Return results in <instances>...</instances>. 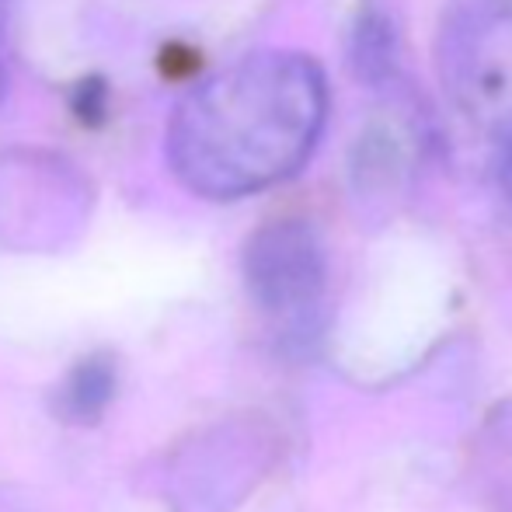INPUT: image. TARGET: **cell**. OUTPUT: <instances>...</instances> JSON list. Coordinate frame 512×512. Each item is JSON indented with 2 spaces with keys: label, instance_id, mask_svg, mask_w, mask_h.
<instances>
[{
  "label": "cell",
  "instance_id": "5b68a950",
  "mask_svg": "<svg viewBox=\"0 0 512 512\" xmlns=\"http://www.w3.org/2000/svg\"><path fill=\"white\" fill-rule=\"evenodd\" d=\"M7 98V67H4V60H0V102Z\"/></svg>",
  "mask_w": 512,
  "mask_h": 512
},
{
  "label": "cell",
  "instance_id": "3957f363",
  "mask_svg": "<svg viewBox=\"0 0 512 512\" xmlns=\"http://www.w3.org/2000/svg\"><path fill=\"white\" fill-rule=\"evenodd\" d=\"M244 283L258 310L290 342H307L321 328L328 290L321 237L304 220L265 223L244 248Z\"/></svg>",
  "mask_w": 512,
  "mask_h": 512
},
{
  "label": "cell",
  "instance_id": "6da1fadb",
  "mask_svg": "<svg viewBox=\"0 0 512 512\" xmlns=\"http://www.w3.org/2000/svg\"><path fill=\"white\" fill-rule=\"evenodd\" d=\"M328 115L310 56L262 49L209 74L168 119V168L192 196L230 203L297 175Z\"/></svg>",
  "mask_w": 512,
  "mask_h": 512
},
{
  "label": "cell",
  "instance_id": "277c9868",
  "mask_svg": "<svg viewBox=\"0 0 512 512\" xmlns=\"http://www.w3.org/2000/svg\"><path fill=\"white\" fill-rule=\"evenodd\" d=\"M499 178H502V189H506V196L512 199V133L506 136V150H502Z\"/></svg>",
  "mask_w": 512,
  "mask_h": 512
},
{
  "label": "cell",
  "instance_id": "7a4b0ae2",
  "mask_svg": "<svg viewBox=\"0 0 512 512\" xmlns=\"http://www.w3.org/2000/svg\"><path fill=\"white\" fill-rule=\"evenodd\" d=\"M446 98L499 136L512 133V0H467L446 18L436 46Z\"/></svg>",
  "mask_w": 512,
  "mask_h": 512
}]
</instances>
